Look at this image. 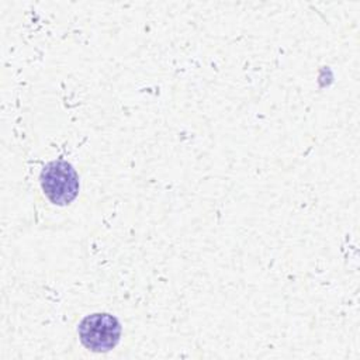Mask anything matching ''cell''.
<instances>
[{
	"mask_svg": "<svg viewBox=\"0 0 360 360\" xmlns=\"http://www.w3.org/2000/svg\"><path fill=\"white\" fill-rule=\"evenodd\" d=\"M39 183L46 198L56 205H68L79 193V176L66 160L49 162L41 172Z\"/></svg>",
	"mask_w": 360,
	"mask_h": 360,
	"instance_id": "1",
	"label": "cell"
},
{
	"mask_svg": "<svg viewBox=\"0 0 360 360\" xmlns=\"http://www.w3.org/2000/svg\"><path fill=\"white\" fill-rule=\"evenodd\" d=\"M82 345L91 352H108L117 346L121 336L118 319L110 314H91L79 323Z\"/></svg>",
	"mask_w": 360,
	"mask_h": 360,
	"instance_id": "2",
	"label": "cell"
}]
</instances>
